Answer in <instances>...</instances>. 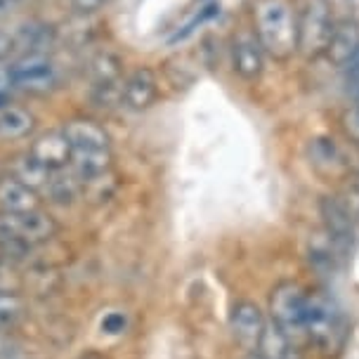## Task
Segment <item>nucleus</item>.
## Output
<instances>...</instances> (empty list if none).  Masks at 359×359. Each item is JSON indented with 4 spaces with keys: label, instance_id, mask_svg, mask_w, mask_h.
Masks as SVG:
<instances>
[{
    "label": "nucleus",
    "instance_id": "obj_28",
    "mask_svg": "<svg viewBox=\"0 0 359 359\" xmlns=\"http://www.w3.org/2000/svg\"><path fill=\"white\" fill-rule=\"evenodd\" d=\"M67 5L72 8L76 15H95L97 10H102L107 5V0H67Z\"/></svg>",
    "mask_w": 359,
    "mask_h": 359
},
{
    "label": "nucleus",
    "instance_id": "obj_35",
    "mask_svg": "<svg viewBox=\"0 0 359 359\" xmlns=\"http://www.w3.org/2000/svg\"><path fill=\"white\" fill-rule=\"evenodd\" d=\"M243 359H265V357H260L258 352H251V355H246V357H243Z\"/></svg>",
    "mask_w": 359,
    "mask_h": 359
},
{
    "label": "nucleus",
    "instance_id": "obj_19",
    "mask_svg": "<svg viewBox=\"0 0 359 359\" xmlns=\"http://www.w3.org/2000/svg\"><path fill=\"white\" fill-rule=\"evenodd\" d=\"M43 196H48L55 203H72L74 198L83 196V177L72 165L60 170H53L48 187L43 189Z\"/></svg>",
    "mask_w": 359,
    "mask_h": 359
},
{
    "label": "nucleus",
    "instance_id": "obj_8",
    "mask_svg": "<svg viewBox=\"0 0 359 359\" xmlns=\"http://www.w3.org/2000/svg\"><path fill=\"white\" fill-rule=\"evenodd\" d=\"M232 64L234 72L243 81H258L265 64V50L255 36V31L243 29L232 38Z\"/></svg>",
    "mask_w": 359,
    "mask_h": 359
},
{
    "label": "nucleus",
    "instance_id": "obj_1",
    "mask_svg": "<svg viewBox=\"0 0 359 359\" xmlns=\"http://www.w3.org/2000/svg\"><path fill=\"white\" fill-rule=\"evenodd\" d=\"M255 36L277 62H288L298 53V15L288 0H255L253 5Z\"/></svg>",
    "mask_w": 359,
    "mask_h": 359
},
{
    "label": "nucleus",
    "instance_id": "obj_29",
    "mask_svg": "<svg viewBox=\"0 0 359 359\" xmlns=\"http://www.w3.org/2000/svg\"><path fill=\"white\" fill-rule=\"evenodd\" d=\"M126 317L121 312H109L104 319H102V331L109 333V336H116V333L126 331Z\"/></svg>",
    "mask_w": 359,
    "mask_h": 359
},
{
    "label": "nucleus",
    "instance_id": "obj_10",
    "mask_svg": "<svg viewBox=\"0 0 359 359\" xmlns=\"http://www.w3.org/2000/svg\"><path fill=\"white\" fill-rule=\"evenodd\" d=\"M307 156H310L312 168L324 177H345L350 172L348 158L341 144H336L331 137H314L307 144Z\"/></svg>",
    "mask_w": 359,
    "mask_h": 359
},
{
    "label": "nucleus",
    "instance_id": "obj_31",
    "mask_svg": "<svg viewBox=\"0 0 359 359\" xmlns=\"http://www.w3.org/2000/svg\"><path fill=\"white\" fill-rule=\"evenodd\" d=\"M12 55H17L15 36H12V31L8 29H0V62H5Z\"/></svg>",
    "mask_w": 359,
    "mask_h": 359
},
{
    "label": "nucleus",
    "instance_id": "obj_21",
    "mask_svg": "<svg viewBox=\"0 0 359 359\" xmlns=\"http://www.w3.org/2000/svg\"><path fill=\"white\" fill-rule=\"evenodd\" d=\"M36 128V116L24 107L0 109V140H22Z\"/></svg>",
    "mask_w": 359,
    "mask_h": 359
},
{
    "label": "nucleus",
    "instance_id": "obj_7",
    "mask_svg": "<svg viewBox=\"0 0 359 359\" xmlns=\"http://www.w3.org/2000/svg\"><path fill=\"white\" fill-rule=\"evenodd\" d=\"M350 241L341 239L338 234H333L331 229H314L307 239V262L312 269H317L319 274H333L341 269L348 255Z\"/></svg>",
    "mask_w": 359,
    "mask_h": 359
},
{
    "label": "nucleus",
    "instance_id": "obj_20",
    "mask_svg": "<svg viewBox=\"0 0 359 359\" xmlns=\"http://www.w3.org/2000/svg\"><path fill=\"white\" fill-rule=\"evenodd\" d=\"M72 168L83 177V182L90 177L104 175L111 170L114 156L111 149H72Z\"/></svg>",
    "mask_w": 359,
    "mask_h": 359
},
{
    "label": "nucleus",
    "instance_id": "obj_25",
    "mask_svg": "<svg viewBox=\"0 0 359 359\" xmlns=\"http://www.w3.org/2000/svg\"><path fill=\"white\" fill-rule=\"evenodd\" d=\"M27 303L19 293L12 291H0V333H8L10 329L22 322Z\"/></svg>",
    "mask_w": 359,
    "mask_h": 359
},
{
    "label": "nucleus",
    "instance_id": "obj_32",
    "mask_svg": "<svg viewBox=\"0 0 359 359\" xmlns=\"http://www.w3.org/2000/svg\"><path fill=\"white\" fill-rule=\"evenodd\" d=\"M343 69H345V76H348V83H350L352 93H357V90H359V50Z\"/></svg>",
    "mask_w": 359,
    "mask_h": 359
},
{
    "label": "nucleus",
    "instance_id": "obj_11",
    "mask_svg": "<svg viewBox=\"0 0 359 359\" xmlns=\"http://www.w3.org/2000/svg\"><path fill=\"white\" fill-rule=\"evenodd\" d=\"M29 154L38 163H43L48 170H60L72 163V144H69L64 130L43 133L41 137L34 140Z\"/></svg>",
    "mask_w": 359,
    "mask_h": 359
},
{
    "label": "nucleus",
    "instance_id": "obj_24",
    "mask_svg": "<svg viewBox=\"0 0 359 359\" xmlns=\"http://www.w3.org/2000/svg\"><path fill=\"white\" fill-rule=\"evenodd\" d=\"M217 15H220V3H215V0H210V3L206 5H201L194 15H191L187 22L182 24V27H177V31L168 38V43L170 45H175V43H182V41H187V38L191 34H196V29L198 27H203V24H208L210 19H215Z\"/></svg>",
    "mask_w": 359,
    "mask_h": 359
},
{
    "label": "nucleus",
    "instance_id": "obj_18",
    "mask_svg": "<svg viewBox=\"0 0 359 359\" xmlns=\"http://www.w3.org/2000/svg\"><path fill=\"white\" fill-rule=\"evenodd\" d=\"M255 352L265 359H303L298 345L293 343L274 322L265 324L260 341L255 345Z\"/></svg>",
    "mask_w": 359,
    "mask_h": 359
},
{
    "label": "nucleus",
    "instance_id": "obj_26",
    "mask_svg": "<svg viewBox=\"0 0 359 359\" xmlns=\"http://www.w3.org/2000/svg\"><path fill=\"white\" fill-rule=\"evenodd\" d=\"M333 196L338 198V203H341L345 208V213L355 220V224H359V177H348L341 184L338 194H333Z\"/></svg>",
    "mask_w": 359,
    "mask_h": 359
},
{
    "label": "nucleus",
    "instance_id": "obj_13",
    "mask_svg": "<svg viewBox=\"0 0 359 359\" xmlns=\"http://www.w3.org/2000/svg\"><path fill=\"white\" fill-rule=\"evenodd\" d=\"M72 149H111V137L97 121L74 118L62 128Z\"/></svg>",
    "mask_w": 359,
    "mask_h": 359
},
{
    "label": "nucleus",
    "instance_id": "obj_6",
    "mask_svg": "<svg viewBox=\"0 0 359 359\" xmlns=\"http://www.w3.org/2000/svg\"><path fill=\"white\" fill-rule=\"evenodd\" d=\"M12 86L29 95H48L60 83V72L48 55H22L10 67Z\"/></svg>",
    "mask_w": 359,
    "mask_h": 359
},
{
    "label": "nucleus",
    "instance_id": "obj_34",
    "mask_svg": "<svg viewBox=\"0 0 359 359\" xmlns=\"http://www.w3.org/2000/svg\"><path fill=\"white\" fill-rule=\"evenodd\" d=\"M8 352L10 348H8V341H5V333H0V359L8 357Z\"/></svg>",
    "mask_w": 359,
    "mask_h": 359
},
{
    "label": "nucleus",
    "instance_id": "obj_14",
    "mask_svg": "<svg viewBox=\"0 0 359 359\" xmlns=\"http://www.w3.org/2000/svg\"><path fill=\"white\" fill-rule=\"evenodd\" d=\"M41 208V194L27 187L17 177H0V210L5 213H29Z\"/></svg>",
    "mask_w": 359,
    "mask_h": 359
},
{
    "label": "nucleus",
    "instance_id": "obj_36",
    "mask_svg": "<svg viewBox=\"0 0 359 359\" xmlns=\"http://www.w3.org/2000/svg\"><path fill=\"white\" fill-rule=\"evenodd\" d=\"M0 262H3V255H0Z\"/></svg>",
    "mask_w": 359,
    "mask_h": 359
},
{
    "label": "nucleus",
    "instance_id": "obj_22",
    "mask_svg": "<svg viewBox=\"0 0 359 359\" xmlns=\"http://www.w3.org/2000/svg\"><path fill=\"white\" fill-rule=\"evenodd\" d=\"M319 213H322L326 229H331L333 234H338L345 241H352L357 224L348 213H345V208L338 203L336 196H322V201H319Z\"/></svg>",
    "mask_w": 359,
    "mask_h": 359
},
{
    "label": "nucleus",
    "instance_id": "obj_2",
    "mask_svg": "<svg viewBox=\"0 0 359 359\" xmlns=\"http://www.w3.org/2000/svg\"><path fill=\"white\" fill-rule=\"evenodd\" d=\"M305 331L307 341L317 345L319 350L331 355L338 352L345 343V319L338 310L336 300L326 296L324 291L307 293V310H305Z\"/></svg>",
    "mask_w": 359,
    "mask_h": 359
},
{
    "label": "nucleus",
    "instance_id": "obj_4",
    "mask_svg": "<svg viewBox=\"0 0 359 359\" xmlns=\"http://www.w3.org/2000/svg\"><path fill=\"white\" fill-rule=\"evenodd\" d=\"M333 19L324 0H307L298 17V53L305 60H317L326 53L333 34Z\"/></svg>",
    "mask_w": 359,
    "mask_h": 359
},
{
    "label": "nucleus",
    "instance_id": "obj_33",
    "mask_svg": "<svg viewBox=\"0 0 359 359\" xmlns=\"http://www.w3.org/2000/svg\"><path fill=\"white\" fill-rule=\"evenodd\" d=\"M19 3H22V0H0V17L12 15V12L19 8Z\"/></svg>",
    "mask_w": 359,
    "mask_h": 359
},
{
    "label": "nucleus",
    "instance_id": "obj_17",
    "mask_svg": "<svg viewBox=\"0 0 359 359\" xmlns=\"http://www.w3.org/2000/svg\"><path fill=\"white\" fill-rule=\"evenodd\" d=\"M88 76L93 81V88L123 83V60L116 50L100 48L88 62Z\"/></svg>",
    "mask_w": 359,
    "mask_h": 359
},
{
    "label": "nucleus",
    "instance_id": "obj_27",
    "mask_svg": "<svg viewBox=\"0 0 359 359\" xmlns=\"http://www.w3.org/2000/svg\"><path fill=\"white\" fill-rule=\"evenodd\" d=\"M343 130L348 135L350 142L359 144V102H355L350 109H345L343 114Z\"/></svg>",
    "mask_w": 359,
    "mask_h": 359
},
{
    "label": "nucleus",
    "instance_id": "obj_9",
    "mask_svg": "<svg viewBox=\"0 0 359 359\" xmlns=\"http://www.w3.org/2000/svg\"><path fill=\"white\" fill-rule=\"evenodd\" d=\"M158 97V79L149 67H137L123 81V107L130 111H147Z\"/></svg>",
    "mask_w": 359,
    "mask_h": 359
},
{
    "label": "nucleus",
    "instance_id": "obj_12",
    "mask_svg": "<svg viewBox=\"0 0 359 359\" xmlns=\"http://www.w3.org/2000/svg\"><path fill=\"white\" fill-rule=\"evenodd\" d=\"M265 317H262L260 307L255 303H248V300H241L232 307V314H229V329H232L234 338L241 345H248V348H255L262 336V329H265Z\"/></svg>",
    "mask_w": 359,
    "mask_h": 359
},
{
    "label": "nucleus",
    "instance_id": "obj_23",
    "mask_svg": "<svg viewBox=\"0 0 359 359\" xmlns=\"http://www.w3.org/2000/svg\"><path fill=\"white\" fill-rule=\"evenodd\" d=\"M50 175H53V170H48L43 163H38L31 154L17 156L15 163H12V177H17L19 182H24L31 189H36L38 194H43V189L48 187Z\"/></svg>",
    "mask_w": 359,
    "mask_h": 359
},
{
    "label": "nucleus",
    "instance_id": "obj_30",
    "mask_svg": "<svg viewBox=\"0 0 359 359\" xmlns=\"http://www.w3.org/2000/svg\"><path fill=\"white\" fill-rule=\"evenodd\" d=\"M12 90H15V86H12L10 67H5V64L0 62V109L8 107V97H10Z\"/></svg>",
    "mask_w": 359,
    "mask_h": 359
},
{
    "label": "nucleus",
    "instance_id": "obj_15",
    "mask_svg": "<svg viewBox=\"0 0 359 359\" xmlns=\"http://www.w3.org/2000/svg\"><path fill=\"white\" fill-rule=\"evenodd\" d=\"M12 36H15V48L19 55H48V50L57 41L55 29L41 22L22 24L12 29Z\"/></svg>",
    "mask_w": 359,
    "mask_h": 359
},
{
    "label": "nucleus",
    "instance_id": "obj_3",
    "mask_svg": "<svg viewBox=\"0 0 359 359\" xmlns=\"http://www.w3.org/2000/svg\"><path fill=\"white\" fill-rule=\"evenodd\" d=\"M305 310H307V291L298 281H279L269 293V314L272 322L298 345L307 338L305 331Z\"/></svg>",
    "mask_w": 359,
    "mask_h": 359
},
{
    "label": "nucleus",
    "instance_id": "obj_5",
    "mask_svg": "<svg viewBox=\"0 0 359 359\" xmlns=\"http://www.w3.org/2000/svg\"><path fill=\"white\" fill-rule=\"evenodd\" d=\"M60 232V224L45 210H29V213H5L0 210V236L3 239H17L27 246L50 241Z\"/></svg>",
    "mask_w": 359,
    "mask_h": 359
},
{
    "label": "nucleus",
    "instance_id": "obj_16",
    "mask_svg": "<svg viewBox=\"0 0 359 359\" xmlns=\"http://www.w3.org/2000/svg\"><path fill=\"white\" fill-rule=\"evenodd\" d=\"M359 50V24L357 22H341L333 27L331 41L326 45V60L333 67H345Z\"/></svg>",
    "mask_w": 359,
    "mask_h": 359
}]
</instances>
